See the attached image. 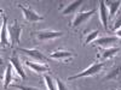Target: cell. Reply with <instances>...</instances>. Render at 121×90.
Wrapping results in <instances>:
<instances>
[{"label": "cell", "mask_w": 121, "mask_h": 90, "mask_svg": "<svg viewBox=\"0 0 121 90\" xmlns=\"http://www.w3.org/2000/svg\"><path fill=\"white\" fill-rule=\"evenodd\" d=\"M104 67V63H95L91 66H88L87 68H85L84 71H81L80 73L72 76L68 78V81H73V79H78V78H82V77H90V76H95L98 72L102 71V68Z\"/></svg>", "instance_id": "1"}, {"label": "cell", "mask_w": 121, "mask_h": 90, "mask_svg": "<svg viewBox=\"0 0 121 90\" xmlns=\"http://www.w3.org/2000/svg\"><path fill=\"white\" fill-rule=\"evenodd\" d=\"M18 7L22 10L23 17H24V19H26V22H28V23H32V22H40V21H43V19H44L39 13H36L33 8H30V7H28V6H23V5L19 4Z\"/></svg>", "instance_id": "2"}, {"label": "cell", "mask_w": 121, "mask_h": 90, "mask_svg": "<svg viewBox=\"0 0 121 90\" xmlns=\"http://www.w3.org/2000/svg\"><path fill=\"white\" fill-rule=\"evenodd\" d=\"M21 33H22V26L17 22H15L12 25L9 26V40L12 45H18L19 43Z\"/></svg>", "instance_id": "3"}, {"label": "cell", "mask_w": 121, "mask_h": 90, "mask_svg": "<svg viewBox=\"0 0 121 90\" xmlns=\"http://www.w3.org/2000/svg\"><path fill=\"white\" fill-rule=\"evenodd\" d=\"M95 13H96V8L90 10V11H86V12H80V13H76V16L74 17V19H73L72 24H70V26H73V28L79 26L80 24L85 23V22L87 21V19H90V18L92 17Z\"/></svg>", "instance_id": "4"}, {"label": "cell", "mask_w": 121, "mask_h": 90, "mask_svg": "<svg viewBox=\"0 0 121 90\" xmlns=\"http://www.w3.org/2000/svg\"><path fill=\"white\" fill-rule=\"evenodd\" d=\"M60 36H63L62 31H53V30H43L36 33V38L39 41H51Z\"/></svg>", "instance_id": "5"}, {"label": "cell", "mask_w": 121, "mask_h": 90, "mask_svg": "<svg viewBox=\"0 0 121 90\" xmlns=\"http://www.w3.org/2000/svg\"><path fill=\"white\" fill-rule=\"evenodd\" d=\"M18 51L19 52H22L23 54H26V55H28V56H30L32 59H34V60H36V61H44V63H46L47 61V56L46 55H44L40 51H38V49H28V48H18Z\"/></svg>", "instance_id": "6"}, {"label": "cell", "mask_w": 121, "mask_h": 90, "mask_svg": "<svg viewBox=\"0 0 121 90\" xmlns=\"http://www.w3.org/2000/svg\"><path fill=\"white\" fill-rule=\"evenodd\" d=\"M10 60V64H11L12 66H13V70L17 72V75L21 77L22 79H26L27 78V75H26V72H24V70H23V66H22V64H21V61H19V59H18V56L16 55V54H13L11 58L9 59Z\"/></svg>", "instance_id": "7"}, {"label": "cell", "mask_w": 121, "mask_h": 90, "mask_svg": "<svg viewBox=\"0 0 121 90\" xmlns=\"http://www.w3.org/2000/svg\"><path fill=\"white\" fill-rule=\"evenodd\" d=\"M99 18L103 24V28L108 30V21H109V12L105 6V1H99Z\"/></svg>", "instance_id": "8"}, {"label": "cell", "mask_w": 121, "mask_h": 90, "mask_svg": "<svg viewBox=\"0 0 121 90\" xmlns=\"http://www.w3.org/2000/svg\"><path fill=\"white\" fill-rule=\"evenodd\" d=\"M120 41V38L117 36H105V37H99L93 42L97 46H102V47H107V46H112L116 42Z\"/></svg>", "instance_id": "9"}, {"label": "cell", "mask_w": 121, "mask_h": 90, "mask_svg": "<svg viewBox=\"0 0 121 90\" xmlns=\"http://www.w3.org/2000/svg\"><path fill=\"white\" fill-rule=\"evenodd\" d=\"M0 41H1L3 47L9 45V25H7V18L5 16H3V25H1V34H0Z\"/></svg>", "instance_id": "10"}, {"label": "cell", "mask_w": 121, "mask_h": 90, "mask_svg": "<svg viewBox=\"0 0 121 90\" xmlns=\"http://www.w3.org/2000/svg\"><path fill=\"white\" fill-rule=\"evenodd\" d=\"M73 55H74V53L72 51H63V49H59V51H56L51 54V58L56 59V60H67L69 58H72Z\"/></svg>", "instance_id": "11"}, {"label": "cell", "mask_w": 121, "mask_h": 90, "mask_svg": "<svg viewBox=\"0 0 121 90\" xmlns=\"http://www.w3.org/2000/svg\"><path fill=\"white\" fill-rule=\"evenodd\" d=\"M26 65L34 70L35 72H39V73H44L46 71H48V66L45 65V64H41V63H33V61H26Z\"/></svg>", "instance_id": "12"}, {"label": "cell", "mask_w": 121, "mask_h": 90, "mask_svg": "<svg viewBox=\"0 0 121 90\" xmlns=\"http://www.w3.org/2000/svg\"><path fill=\"white\" fill-rule=\"evenodd\" d=\"M12 71H13V66L11 64H9L6 66V71H5V76H4V89H6L10 84H11V82L13 81V75H12Z\"/></svg>", "instance_id": "13"}, {"label": "cell", "mask_w": 121, "mask_h": 90, "mask_svg": "<svg viewBox=\"0 0 121 90\" xmlns=\"http://www.w3.org/2000/svg\"><path fill=\"white\" fill-rule=\"evenodd\" d=\"M120 5H121V1H119V0H116V1H105V6L109 12V18H113L115 16Z\"/></svg>", "instance_id": "14"}, {"label": "cell", "mask_w": 121, "mask_h": 90, "mask_svg": "<svg viewBox=\"0 0 121 90\" xmlns=\"http://www.w3.org/2000/svg\"><path fill=\"white\" fill-rule=\"evenodd\" d=\"M82 4L81 0H76V1H73V3H70L65 8H63V11H62V15H70V13H74L76 12V10L80 7V5Z\"/></svg>", "instance_id": "15"}, {"label": "cell", "mask_w": 121, "mask_h": 90, "mask_svg": "<svg viewBox=\"0 0 121 90\" xmlns=\"http://www.w3.org/2000/svg\"><path fill=\"white\" fill-rule=\"evenodd\" d=\"M119 51H120V48H117V47H109V48H105V49H103V51L100 52V58H102L103 60L110 59L112 56H114Z\"/></svg>", "instance_id": "16"}, {"label": "cell", "mask_w": 121, "mask_h": 90, "mask_svg": "<svg viewBox=\"0 0 121 90\" xmlns=\"http://www.w3.org/2000/svg\"><path fill=\"white\" fill-rule=\"evenodd\" d=\"M121 77V66H116L113 70H110L108 75L104 77V81H109V79H119Z\"/></svg>", "instance_id": "17"}, {"label": "cell", "mask_w": 121, "mask_h": 90, "mask_svg": "<svg viewBox=\"0 0 121 90\" xmlns=\"http://www.w3.org/2000/svg\"><path fill=\"white\" fill-rule=\"evenodd\" d=\"M98 34H99L98 30H93V31L88 33L87 36L85 37V45H88V43H91V42H95L96 40L98 38Z\"/></svg>", "instance_id": "18"}, {"label": "cell", "mask_w": 121, "mask_h": 90, "mask_svg": "<svg viewBox=\"0 0 121 90\" xmlns=\"http://www.w3.org/2000/svg\"><path fill=\"white\" fill-rule=\"evenodd\" d=\"M44 79H45V83H46V86L48 90H58L57 86L55 85V82H53V79L50 77L48 75H45L44 76Z\"/></svg>", "instance_id": "19"}, {"label": "cell", "mask_w": 121, "mask_h": 90, "mask_svg": "<svg viewBox=\"0 0 121 90\" xmlns=\"http://www.w3.org/2000/svg\"><path fill=\"white\" fill-rule=\"evenodd\" d=\"M120 28H121V13H120L117 17H116L115 22H114V26H113V29L116 31V30H119Z\"/></svg>", "instance_id": "20"}, {"label": "cell", "mask_w": 121, "mask_h": 90, "mask_svg": "<svg viewBox=\"0 0 121 90\" xmlns=\"http://www.w3.org/2000/svg\"><path fill=\"white\" fill-rule=\"evenodd\" d=\"M55 81H56V84H57V89H58V90H67L65 84H64L62 81H60L59 78H56Z\"/></svg>", "instance_id": "21"}, {"label": "cell", "mask_w": 121, "mask_h": 90, "mask_svg": "<svg viewBox=\"0 0 121 90\" xmlns=\"http://www.w3.org/2000/svg\"><path fill=\"white\" fill-rule=\"evenodd\" d=\"M16 89L19 90H41V89H38V88H33V86H28V85H13Z\"/></svg>", "instance_id": "22"}, {"label": "cell", "mask_w": 121, "mask_h": 90, "mask_svg": "<svg viewBox=\"0 0 121 90\" xmlns=\"http://www.w3.org/2000/svg\"><path fill=\"white\" fill-rule=\"evenodd\" d=\"M116 36H117L119 38H121V28H120L119 30H116Z\"/></svg>", "instance_id": "23"}, {"label": "cell", "mask_w": 121, "mask_h": 90, "mask_svg": "<svg viewBox=\"0 0 121 90\" xmlns=\"http://www.w3.org/2000/svg\"><path fill=\"white\" fill-rule=\"evenodd\" d=\"M119 90H121V89H119Z\"/></svg>", "instance_id": "24"}]
</instances>
